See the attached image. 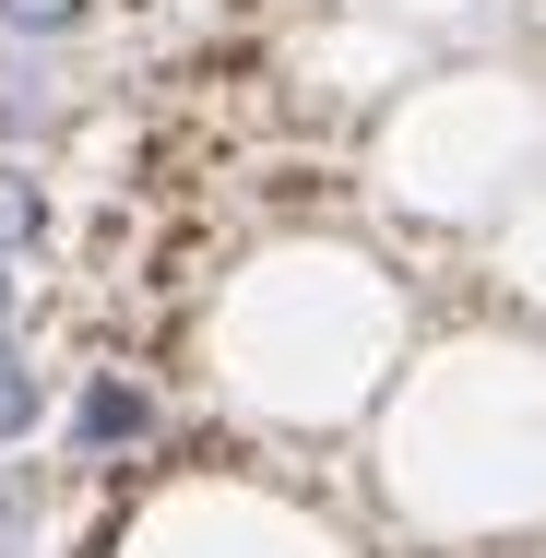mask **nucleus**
<instances>
[{"label":"nucleus","mask_w":546,"mask_h":558,"mask_svg":"<svg viewBox=\"0 0 546 558\" xmlns=\"http://www.w3.org/2000/svg\"><path fill=\"white\" fill-rule=\"evenodd\" d=\"M368 523L416 558H511L546 547V333L463 322L416 344L392 404L356 428Z\"/></svg>","instance_id":"1"},{"label":"nucleus","mask_w":546,"mask_h":558,"mask_svg":"<svg viewBox=\"0 0 546 558\" xmlns=\"http://www.w3.org/2000/svg\"><path fill=\"white\" fill-rule=\"evenodd\" d=\"M428 344V298L356 238L286 226L203 310V392L262 416V440H356Z\"/></svg>","instance_id":"2"},{"label":"nucleus","mask_w":546,"mask_h":558,"mask_svg":"<svg viewBox=\"0 0 546 558\" xmlns=\"http://www.w3.org/2000/svg\"><path fill=\"white\" fill-rule=\"evenodd\" d=\"M60 463L84 499H143L179 475V380L143 368V356H72V392H60Z\"/></svg>","instance_id":"3"},{"label":"nucleus","mask_w":546,"mask_h":558,"mask_svg":"<svg viewBox=\"0 0 546 558\" xmlns=\"http://www.w3.org/2000/svg\"><path fill=\"white\" fill-rule=\"evenodd\" d=\"M72 119H84L72 60H48V48H0V155H48V167H60Z\"/></svg>","instance_id":"4"},{"label":"nucleus","mask_w":546,"mask_h":558,"mask_svg":"<svg viewBox=\"0 0 546 558\" xmlns=\"http://www.w3.org/2000/svg\"><path fill=\"white\" fill-rule=\"evenodd\" d=\"M84 511L60 451H0V558H60V523Z\"/></svg>","instance_id":"5"},{"label":"nucleus","mask_w":546,"mask_h":558,"mask_svg":"<svg viewBox=\"0 0 546 558\" xmlns=\"http://www.w3.org/2000/svg\"><path fill=\"white\" fill-rule=\"evenodd\" d=\"M60 226H72L60 167H48V155H0V274H36V262L60 250Z\"/></svg>","instance_id":"6"},{"label":"nucleus","mask_w":546,"mask_h":558,"mask_svg":"<svg viewBox=\"0 0 546 558\" xmlns=\"http://www.w3.org/2000/svg\"><path fill=\"white\" fill-rule=\"evenodd\" d=\"M60 392H72V356L36 333L0 356V451H48L60 440Z\"/></svg>","instance_id":"7"},{"label":"nucleus","mask_w":546,"mask_h":558,"mask_svg":"<svg viewBox=\"0 0 546 558\" xmlns=\"http://www.w3.org/2000/svg\"><path fill=\"white\" fill-rule=\"evenodd\" d=\"M96 24H108V0H0V48H48V60H72Z\"/></svg>","instance_id":"8"},{"label":"nucleus","mask_w":546,"mask_h":558,"mask_svg":"<svg viewBox=\"0 0 546 558\" xmlns=\"http://www.w3.org/2000/svg\"><path fill=\"white\" fill-rule=\"evenodd\" d=\"M48 333V298H36V274H0V356L12 344H36Z\"/></svg>","instance_id":"9"}]
</instances>
